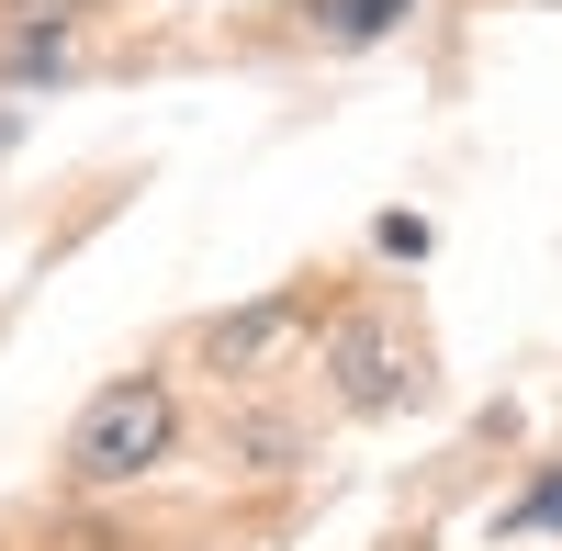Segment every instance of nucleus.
Segmentation results:
<instances>
[{
    "mask_svg": "<svg viewBox=\"0 0 562 551\" xmlns=\"http://www.w3.org/2000/svg\"><path fill=\"white\" fill-rule=\"evenodd\" d=\"M158 450H169V394L135 372V383H113V394L79 405V428H68V484H90V495H102V484H135Z\"/></svg>",
    "mask_w": 562,
    "mask_h": 551,
    "instance_id": "f257e3e1",
    "label": "nucleus"
},
{
    "mask_svg": "<svg viewBox=\"0 0 562 551\" xmlns=\"http://www.w3.org/2000/svg\"><path fill=\"white\" fill-rule=\"evenodd\" d=\"M326 372H338V405L383 417V405H405L416 349H405V327H394V315H338V327H326Z\"/></svg>",
    "mask_w": 562,
    "mask_h": 551,
    "instance_id": "f03ea898",
    "label": "nucleus"
},
{
    "mask_svg": "<svg viewBox=\"0 0 562 551\" xmlns=\"http://www.w3.org/2000/svg\"><path fill=\"white\" fill-rule=\"evenodd\" d=\"M293 327H304V304H293V293H270V304H248V315H225V327L203 338V360H214V372H259V360L293 338Z\"/></svg>",
    "mask_w": 562,
    "mask_h": 551,
    "instance_id": "7ed1b4c3",
    "label": "nucleus"
},
{
    "mask_svg": "<svg viewBox=\"0 0 562 551\" xmlns=\"http://www.w3.org/2000/svg\"><path fill=\"white\" fill-rule=\"evenodd\" d=\"M394 12H416V0H304V23H315V34H338V45H360V34H383Z\"/></svg>",
    "mask_w": 562,
    "mask_h": 551,
    "instance_id": "20e7f679",
    "label": "nucleus"
},
{
    "mask_svg": "<svg viewBox=\"0 0 562 551\" xmlns=\"http://www.w3.org/2000/svg\"><path fill=\"white\" fill-rule=\"evenodd\" d=\"M506 529H562V473H540L518 507H506Z\"/></svg>",
    "mask_w": 562,
    "mask_h": 551,
    "instance_id": "39448f33",
    "label": "nucleus"
},
{
    "mask_svg": "<svg viewBox=\"0 0 562 551\" xmlns=\"http://www.w3.org/2000/svg\"><path fill=\"white\" fill-rule=\"evenodd\" d=\"M57 68H68V34H23L12 45V79H57Z\"/></svg>",
    "mask_w": 562,
    "mask_h": 551,
    "instance_id": "423d86ee",
    "label": "nucleus"
},
{
    "mask_svg": "<svg viewBox=\"0 0 562 551\" xmlns=\"http://www.w3.org/2000/svg\"><path fill=\"white\" fill-rule=\"evenodd\" d=\"M12 12H79V0H12Z\"/></svg>",
    "mask_w": 562,
    "mask_h": 551,
    "instance_id": "0eeeda50",
    "label": "nucleus"
}]
</instances>
